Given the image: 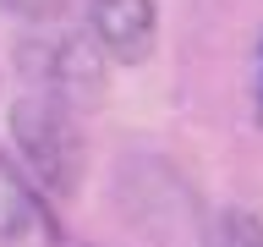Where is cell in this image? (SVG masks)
Listing matches in <instances>:
<instances>
[{
    "instance_id": "obj_1",
    "label": "cell",
    "mask_w": 263,
    "mask_h": 247,
    "mask_svg": "<svg viewBox=\"0 0 263 247\" xmlns=\"http://www.w3.org/2000/svg\"><path fill=\"white\" fill-rule=\"evenodd\" d=\"M11 137L22 148V160H28L33 181H39V192H49V198L77 192L88 154H82V137H77V115L66 110L61 99L22 94L11 104Z\"/></svg>"
},
{
    "instance_id": "obj_2",
    "label": "cell",
    "mask_w": 263,
    "mask_h": 247,
    "mask_svg": "<svg viewBox=\"0 0 263 247\" xmlns=\"http://www.w3.org/2000/svg\"><path fill=\"white\" fill-rule=\"evenodd\" d=\"M39 77H44V94L61 99L66 110H93L104 99V82H110V66H104V49L99 39H55L39 55Z\"/></svg>"
},
{
    "instance_id": "obj_3",
    "label": "cell",
    "mask_w": 263,
    "mask_h": 247,
    "mask_svg": "<svg viewBox=\"0 0 263 247\" xmlns=\"http://www.w3.org/2000/svg\"><path fill=\"white\" fill-rule=\"evenodd\" d=\"M88 28L110 61L143 66L159 39V11L154 0H88Z\"/></svg>"
},
{
    "instance_id": "obj_4",
    "label": "cell",
    "mask_w": 263,
    "mask_h": 247,
    "mask_svg": "<svg viewBox=\"0 0 263 247\" xmlns=\"http://www.w3.org/2000/svg\"><path fill=\"white\" fill-rule=\"evenodd\" d=\"M0 242H55V220H49L44 198L0 160Z\"/></svg>"
},
{
    "instance_id": "obj_5",
    "label": "cell",
    "mask_w": 263,
    "mask_h": 247,
    "mask_svg": "<svg viewBox=\"0 0 263 247\" xmlns=\"http://www.w3.org/2000/svg\"><path fill=\"white\" fill-rule=\"evenodd\" d=\"M203 247H263V220L247 209H219L203 225Z\"/></svg>"
},
{
    "instance_id": "obj_6",
    "label": "cell",
    "mask_w": 263,
    "mask_h": 247,
    "mask_svg": "<svg viewBox=\"0 0 263 247\" xmlns=\"http://www.w3.org/2000/svg\"><path fill=\"white\" fill-rule=\"evenodd\" d=\"M11 16H28V22H55V16L71 6V0H0Z\"/></svg>"
},
{
    "instance_id": "obj_7",
    "label": "cell",
    "mask_w": 263,
    "mask_h": 247,
    "mask_svg": "<svg viewBox=\"0 0 263 247\" xmlns=\"http://www.w3.org/2000/svg\"><path fill=\"white\" fill-rule=\"evenodd\" d=\"M258 121H263V39H258Z\"/></svg>"
}]
</instances>
